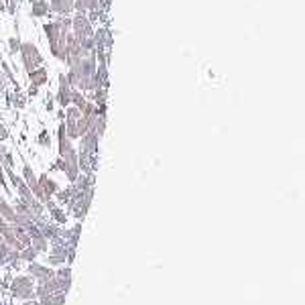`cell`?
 <instances>
[{
  "mask_svg": "<svg viewBox=\"0 0 305 305\" xmlns=\"http://www.w3.org/2000/svg\"><path fill=\"white\" fill-rule=\"evenodd\" d=\"M10 289H12V295L20 297V299H31L35 295L33 293V279L31 277H14Z\"/></svg>",
  "mask_w": 305,
  "mask_h": 305,
  "instance_id": "cell-1",
  "label": "cell"
},
{
  "mask_svg": "<svg viewBox=\"0 0 305 305\" xmlns=\"http://www.w3.org/2000/svg\"><path fill=\"white\" fill-rule=\"evenodd\" d=\"M29 273H31L33 277H37L39 283H47V281H51V279L55 277V273H53L51 269H47V267H43V265H39V263H33V265L29 267Z\"/></svg>",
  "mask_w": 305,
  "mask_h": 305,
  "instance_id": "cell-2",
  "label": "cell"
},
{
  "mask_svg": "<svg viewBox=\"0 0 305 305\" xmlns=\"http://www.w3.org/2000/svg\"><path fill=\"white\" fill-rule=\"evenodd\" d=\"M55 281H57V289H59V293H67L69 291V287H71V271L65 267V269H61L57 275H55Z\"/></svg>",
  "mask_w": 305,
  "mask_h": 305,
  "instance_id": "cell-3",
  "label": "cell"
},
{
  "mask_svg": "<svg viewBox=\"0 0 305 305\" xmlns=\"http://www.w3.org/2000/svg\"><path fill=\"white\" fill-rule=\"evenodd\" d=\"M65 303V295L63 293H57V295H49V297H43L41 305H63Z\"/></svg>",
  "mask_w": 305,
  "mask_h": 305,
  "instance_id": "cell-4",
  "label": "cell"
},
{
  "mask_svg": "<svg viewBox=\"0 0 305 305\" xmlns=\"http://www.w3.org/2000/svg\"><path fill=\"white\" fill-rule=\"evenodd\" d=\"M35 257H37V250H35L33 246H24V248L20 250V259H22V261H35Z\"/></svg>",
  "mask_w": 305,
  "mask_h": 305,
  "instance_id": "cell-5",
  "label": "cell"
},
{
  "mask_svg": "<svg viewBox=\"0 0 305 305\" xmlns=\"http://www.w3.org/2000/svg\"><path fill=\"white\" fill-rule=\"evenodd\" d=\"M10 252H12V246L0 244V263H6V261L10 259Z\"/></svg>",
  "mask_w": 305,
  "mask_h": 305,
  "instance_id": "cell-6",
  "label": "cell"
},
{
  "mask_svg": "<svg viewBox=\"0 0 305 305\" xmlns=\"http://www.w3.org/2000/svg\"><path fill=\"white\" fill-rule=\"evenodd\" d=\"M24 305H41V303H37V301H24Z\"/></svg>",
  "mask_w": 305,
  "mask_h": 305,
  "instance_id": "cell-7",
  "label": "cell"
}]
</instances>
